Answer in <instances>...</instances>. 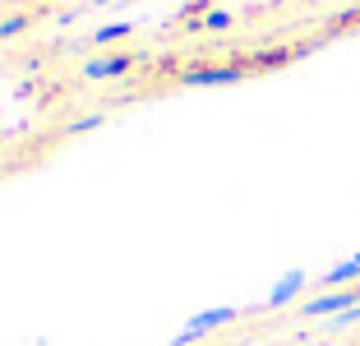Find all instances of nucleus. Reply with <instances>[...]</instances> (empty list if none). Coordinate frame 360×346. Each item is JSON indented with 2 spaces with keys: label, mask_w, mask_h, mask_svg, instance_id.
Returning <instances> with one entry per match:
<instances>
[{
  "label": "nucleus",
  "mask_w": 360,
  "mask_h": 346,
  "mask_svg": "<svg viewBox=\"0 0 360 346\" xmlns=\"http://www.w3.org/2000/svg\"><path fill=\"white\" fill-rule=\"evenodd\" d=\"M245 70L240 65H208V70H185L180 74V84L190 88H217V84H240Z\"/></svg>",
  "instance_id": "1"
},
{
  "label": "nucleus",
  "mask_w": 360,
  "mask_h": 346,
  "mask_svg": "<svg viewBox=\"0 0 360 346\" xmlns=\"http://www.w3.org/2000/svg\"><path fill=\"white\" fill-rule=\"evenodd\" d=\"M231 319H236V309H231V305H226V309H203V314H194V319H190V328H185V333H180L171 346H190V342H199L203 333H212V328L231 323Z\"/></svg>",
  "instance_id": "2"
},
{
  "label": "nucleus",
  "mask_w": 360,
  "mask_h": 346,
  "mask_svg": "<svg viewBox=\"0 0 360 346\" xmlns=\"http://www.w3.org/2000/svg\"><path fill=\"white\" fill-rule=\"evenodd\" d=\"M134 70V56H102V60H84V79H120V74H129Z\"/></svg>",
  "instance_id": "3"
},
{
  "label": "nucleus",
  "mask_w": 360,
  "mask_h": 346,
  "mask_svg": "<svg viewBox=\"0 0 360 346\" xmlns=\"http://www.w3.org/2000/svg\"><path fill=\"white\" fill-rule=\"evenodd\" d=\"M347 309H356V295H351V291H328V295H319V300H309V305H305V319L347 314Z\"/></svg>",
  "instance_id": "4"
},
{
  "label": "nucleus",
  "mask_w": 360,
  "mask_h": 346,
  "mask_svg": "<svg viewBox=\"0 0 360 346\" xmlns=\"http://www.w3.org/2000/svg\"><path fill=\"white\" fill-rule=\"evenodd\" d=\"M300 286H305V273H286L282 282H277L273 291H268V305H286V300H291V295L300 291Z\"/></svg>",
  "instance_id": "5"
},
{
  "label": "nucleus",
  "mask_w": 360,
  "mask_h": 346,
  "mask_svg": "<svg viewBox=\"0 0 360 346\" xmlns=\"http://www.w3.org/2000/svg\"><path fill=\"white\" fill-rule=\"evenodd\" d=\"M129 32H134V23H106V28H97L93 32V46H106V42H120V37H129Z\"/></svg>",
  "instance_id": "6"
},
{
  "label": "nucleus",
  "mask_w": 360,
  "mask_h": 346,
  "mask_svg": "<svg viewBox=\"0 0 360 346\" xmlns=\"http://www.w3.org/2000/svg\"><path fill=\"white\" fill-rule=\"evenodd\" d=\"M351 277H360V259H347V263H338L328 277H323V286H342V282H351Z\"/></svg>",
  "instance_id": "7"
},
{
  "label": "nucleus",
  "mask_w": 360,
  "mask_h": 346,
  "mask_svg": "<svg viewBox=\"0 0 360 346\" xmlns=\"http://www.w3.org/2000/svg\"><path fill=\"white\" fill-rule=\"evenodd\" d=\"M194 28H212V32H217V28H231V14H226V10H212V14H203Z\"/></svg>",
  "instance_id": "8"
},
{
  "label": "nucleus",
  "mask_w": 360,
  "mask_h": 346,
  "mask_svg": "<svg viewBox=\"0 0 360 346\" xmlns=\"http://www.w3.org/2000/svg\"><path fill=\"white\" fill-rule=\"evenodd\" d=\"M23 28H28V19H23V14H14V19L0 23V37H14V32H23Z\"/></svg>",
  "instance_id": "9"
},
{
  "label": "nucleus",
  "mask_w": 360,
  "mask_h": 346,
  "mask_svg": "<svg viewBox=\"0 0 360 346\" xmlns=\"http://www.w3.org/2000/svg\"><path fill=\"white\" fill-rule=\"evenodd\" d=\"M97 125H102V115H84V120L70 125V134H84V129H97Z\"/></svg>",
  "instance_id": "10"
},
{
  "label": "nucleus",
  "mask_w": 360,
  "mask_h": 346,
  "mask_svg": "<svg viewBox=\"0 0 360 346\" xmlns=\"http://www.w3.org/2000/svg\"><path fill=\"white\" fill-rule=\"evenodd\" d=\"M93 5H111V0H93Z\"/></svg>",
  "instance_id": "11"
}]
</instances>
